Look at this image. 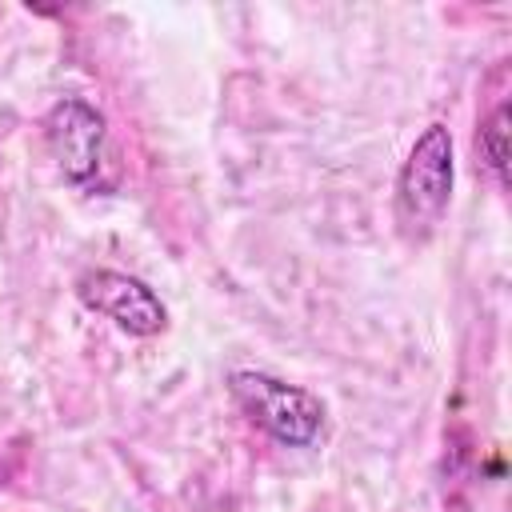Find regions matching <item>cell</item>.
Segmentation results:
<instances>
[{"label":"cell","mask_w":512,"mask_h":512,"mask_svg":"<svg viewBox=\"0 0 512 512\" xmlns=\"http://www.w3.org/2000/svg\"><path fill=\"white\" fill-rule=\"evenodd\" d=\"M228 392H232L236 408L284 448H312L324 436L328 408L316 392H308L300 384L240 368L228 376Z\"/></svg>","instance_id":"obj_1"},{"label":"cell","mask_w":512,"mask_h":512,"mask_svg":"<svg viewBox=\"0 0 512 512\" xmlns=\"http://www.w3.org/2000/svg\"><path fill=\"white\" fill-rule=\"evenodd\" d=\"M452 180V132L444 124H428L396 176V224L404 228V236L420 240L440 224L452 200Z\"/></svg>","instance_id":"obj_2"},{"label":"cell","mask_w":512,"mask_h":512,"mask_svg":"<svg viewBox=\"0 0 512 512\" xmlns=\"http://www.w3.org/2000/svg\"><path fill=\"white\" fill-rule=\"evenodd\" d=\"M76 296L88 312L112 320L120 332L128 336H156L168 324V308L160 304V296L128 276V272H112V268H88L76 280Z\"/></svg>","instance_id":"obj_3"},{"label":"cell","mask_w":512,"mask_h":512,"mask_svg":"<svg viewBox=\"0 0 512 512\" xmlns=\"http://www.w3.org/2000/svg\"><path fill=\"white\" fill-rule=\"evenodd\" d=\"M44 136H48V148L60 164V172L80 184V188H92L100 184V168H104V116L88 104V100H60L48 120H44Z\"/></svg>","instance_id":"obj_4"},{"label":"cell","mask_w":512,"mask_h":512,"mask_svg":"<svg viewBox=\"0 0 512 512\" xmlns=\"http://www.w3.org/2000/svg\"><path fill=\"white\" fill-rule=\"evenodd\" d=\"M504 140H508V104L500 100L492 108V116L480 124V160L488 164V172L508 184V152H504Z\"/></svg>","instance_id":"obj_5"}]
</instances>
